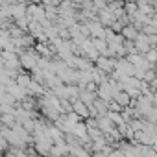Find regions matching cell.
Returning a JSON list of instances; mask_svg holds the SVG:
<instances>
[{
  "label": "cell",
  "mask_w": 157,
  "mask_h": 157,
  "mask_svg": "<svg viewBox=\"0 0 157 157\" xmlns=\"http://www.w3.org/2000/svg\"><path fill=\"white\" fill-rule=\"evenodd\" d=\"M122 35H124L126 39H133V41H135V39L139 37V32H137V28H133V26H128V24H126V28L122 30Z\"/></svg>",
  "instance_id": "6da1fadb"
},
{
  "label": "cell",
  "mask_w": 157,
  "mask_h": 157,
  "mask_svg": "<svg viewBox=\"0 0 157 157\" xmlns=\"http://www.w3.org/2000/svg\"><path fill=\"white\" fill-rule=\"evenodd\" d=\"M70 2H82V0H70Z\"/></svg>",
  "instance_id": "7a4b0ae2"
}]
</instances>
